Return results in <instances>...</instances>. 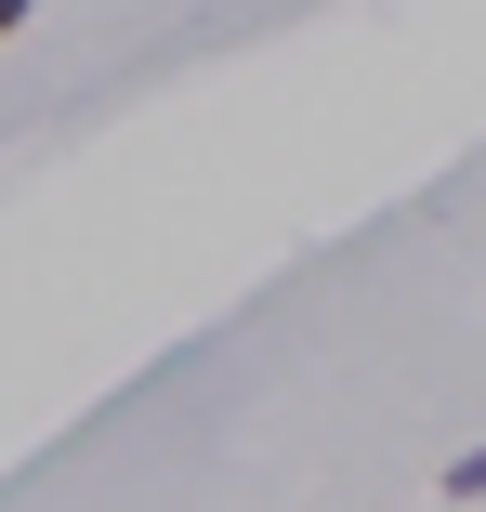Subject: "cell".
Returning a JSON list of instances; mask_svg holds the SVG:
<instances>
[{
	"instance_id": "6da1fadb",
	"label": "cell",
	"mask_w": 486,
	"mask_h": 512,
	"mask_svg": "<svg viewBox=\"0 0 486 512\" xmlns=\"http://www.w3.org/2000/svg\"><path fill=\"white\" fill-rule=\"evenodd\" d=\"M460 499H486V447H460V460H447V512H460Z\"/></svg>"
},
{
	"instance_id": "7a4b0ae2",
	"label": "cell",
	"mask_w": 486,
	"mask_h": 512,
	"mask_svg": "<svg viewBox=\"0 0 486 512\" xmlns=\"http://www.w3.org/2000/svg\"><path fill=\"white\" fill-rule=\"evenodd\" d=\"M14 27H27V0H0V40H14Z\"/></svg>"
}]
</instances>
